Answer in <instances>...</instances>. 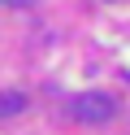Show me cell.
I'll return each instance as SVG.
<instances>
[{
  "label": "cell",
  "instance_id": "cell-1",
  "mask_svg": "<svg viewBox=\"0 0 130 135\" xmlns=\"http://www.w3.org/2000/svg\"><path fill=\"white\" fill-rule=\"evenodd\" d=\"M113 113H117V100H113L108 91H82V96L69 100V118H78V122H87V126L113 122Z\"/></svg>",
  "mask_w": 130,
  "mask_h": 135
},
{
  "label": "cell",
  "instance_id": "cell-2",
  "mask_svg": "<svg viewBox=\"0 0 130 135\" xmlns=\"http://www.w3.org/2000/svg\"><path fill=\"white\" fill-rule=\"evenodd\" d=\"M26 109V96L22 91H0V118H17Z\"/></svg>",
  "mask_w": 130,
  "mask_h": 135
},
{
  "label": "cell",
  "instance_id": "cell-3",
  "mask_svg": "<svg viewBox=\"0 0 130 135\" xmlns=\"http://www.w3.org/2000/svg\"><path fill=\"white\" fill-rule=\"evenodd\" d=\"M4 4H17V9H22V4H35V0H4Z\"/></svg>",
  "mask_w": 130,
  "mask_h": 135
}]
</instances>
